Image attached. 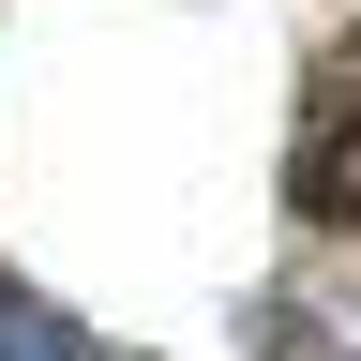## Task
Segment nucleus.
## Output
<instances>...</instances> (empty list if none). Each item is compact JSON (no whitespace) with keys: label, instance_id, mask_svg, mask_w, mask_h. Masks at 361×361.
I'll return each instance as SVG.
<instances>
[{"label":"nucleus","instance_id":"obj_1","mask_svg":"<svg viewBox=\"0 0 361 361\" xmlns=\"http://www.w3.org/2000/svg\"><path fill=\"white\" fill-rule=\"evenodd\" d=\"M286 196L316 226H361V30L346 45H316V75H301V151H286Z\"/></svg>","mask_w":361,"mask_h":361},{"label":"nucleus","instance_id":"obj_2","mask_svg":"<svg viewBox=\"0 0 361 361\" xmlns=\"http://www.w3.org/2000/svg\"><path fill=\"white\" fill-rule=\"evenodd\" d=\"M0 361H90V331H75V316H45L30 286H0Z\"/></svg>","mask_w":361,"mask_h":361}]
</instances>
